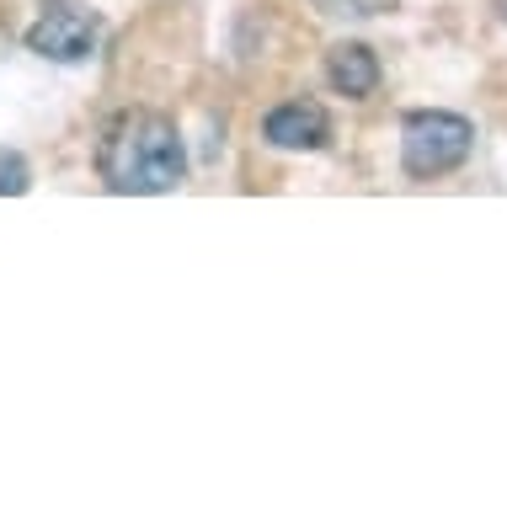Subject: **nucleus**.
<instances>
[{"instance_id": "obj_7", "label": "nucleus", "mask_w": 507, "mask_h": 512, "mask_svg": "<svg viewBox=\"0 0 507 512\" xmlns=\"http://www.w3.org/2000/svg\"><path fill=\"white\" fill-rule=\"evenodd\" d=\"M497 6H502V16H507V0H497Z\"/></svg>"}, {"instance_id": "obj_6", "label": "nucleus", "mask_w": 507, "mask_h": 512, "mask_svg": "<svg viewBox=\"0 0 507 512\" xmlns=\"http://www.w3.org/2000/svg\"><path fill=\"white\" fill-rule=\"evenodd\" d=\"M33 187V171L17 150H0V198H17V192Z\"/></svg>"}, {"instance_id": "obj_1", "label": "nucleus", "mask_w": 507, "mask_h": 512, "mask_svg": "<svg viewBox=\"0 0 507 512\" xmlns=\"http://www.w3.org/2000/svg\"><path fill=\"white\" fill-rule=\"evenodd\" d=\"M97 171L102 182L123 192V198H155V192H171L187 176V150L177 123L161 118V112H118L102 134L97 150Z\"/></svg>"}, {"instance_id": "obj_4", "label": "nucleus", "mask_w": 507, "mask_h": 512, "mask_svg": "<svg viewBox=\"0 0 507 512\" xmlns=\"http://www.w3.org/2000/svg\"><path fill=\"white\" fill-rule=\"evenodd\" d=\"M262 134H267V144H278V150H321L331 139V118L315 102H283V107L267 112Z\"/></svg>"}, {"instance_id": "obj_2", "label": "nucleus", "mask_w": 507, "mask_h": 512, "mask_svg": "<svg viewBox=\"0 0 507 512\" xmlns=\"http://www.w3.org/2000/svg\"><path fill=\"white\" fill-rule=\"evenodd\" d=\"M470 150H475V128L459 112H438V107L411 112L401 128V166L406 176H422V182L459 171L470 160Z\"/></svg>"}, {"instance_id": "obj_3", "label": "nucleus", "mask_w": 507, "mask_h": 512, "mask_svg": "<svg viewBox=\"0 0 507 512\" xmlns=\"http://www.w3.org/2000/svg\"><path fill=\"white\" fill-rule=\"evenodd\" d=\"M97 11H86V6H75V0H49L43 6V16L33 27H27V48L43 59H59V64H75V59H86L91 48H97Z\"/></svg>"}, {"instance_id": "obj_5", "label": "nucleus", "mask_w": 507, "mask_h": 512, "mask_svg": "<svg viewBox=\"0 0 507 512\" xmlns=\"http://www.w3.org/2000/svg\"><path fill=\"white\" fill-rule=\"evenodd\" d=\"M326 80H331V91H342V96H369L379 86V59H374V48H363V43H331L326 48Z\"/></svg>"}]
</instances>
